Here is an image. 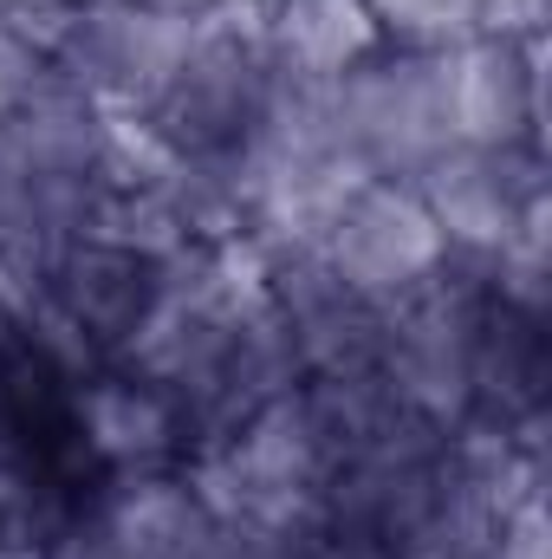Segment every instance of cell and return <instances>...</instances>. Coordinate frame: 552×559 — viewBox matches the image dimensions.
I'll list each match as a JSON object with an SVG mask.
<instances>
[{"label": "cell", "instance_id": "6da1fadb", "mask_svg": "<svg viewBox=\"0 0 552 559\" xmlns=\"http://www.w3.org/2000/svg\"><path fill=\"white\" fill-rule=\"evenodd\" d=\"M332 98H338L345 150L371 176L410 182L435 150L455 143L448 138V111H442V66H435V52L397 46V59H364V66H351L332 85Z\"/></svg>", "mask_w": 552, "mask_h": 559}, {"label": "cell", "instance_id": "7a4b0ae2", "mask_svg": "<svg viewBox=\"0 0 552 559\" xmlns=\"http://www.w3.org/2000/svg\"><path fill=\"white\" fill-rule=\"evenodd\" d=\"M319 261L345 280L358 299L397 306L410 286H422V280L448 261V241H442L435 215L422 209V195H416L410 182L364 176L345 195V209L332 215Z\"/></svg>", "mask_w": 552, "mask_h": 559}, {"label": "cell", "instance_id": "3957f363", "mask_svg": "<svg viewBox=\"0 0 552 559\" xmlns=\"http://www.w3.org/2000/svg\"><path fill=\"white\" fill-rule=\"evenodd\" d=\"M422 209L435 215L442 241L455 254H501L520 228V215L547 195L540 189V143H448L410 176Z\"/></svg>", "mask_w": 552, "mask_h": 559}, {"label": "cell", "instance_id": "277c9868", "mask_svg": "<svg viewBox=\"0 0 552 559\" xmlns=\"http://www.w3.org/2000/svg\"><path fill=\"white\" fill-rule=\"evenodd\" d=\"M448 138L507 150L540 143V39L520 33H468L435 52Z\"/></svg>", "mask_w": 552, "mask_h": 559}, {"label": "cell", "instance_id": "5b68a950", "mask_svg": "<svg viewBox=\"0 0 552 559\" xmlns=\"http://www.w3.org/2000/svg\"><path fill=\"white\" fill-rule=\"evenodd\" d=\"M65 429L79 436V455L111 475H163V468H176V455L189 442L182 404L118 365H98L92 378L72 384Z\"/></svg>", "mask_w": 552, "mask_h": 559}, {"label": "cell", "instance_id": "8992f818", "mask_svg": "<svg viewBox=\"0 0 552 559\" xmlns=\"http://www.w3.org/2000/svg\"><path fill=\"white\" fill-rule=\"evenodd\" d=\"M254 20H261L267 59L286 79H312V85L345 79L384 46V26L364 0H254Z\"/></svg>", "mask_w": 552, "mask_h": 559}, {"label": "cell", "instance_id": "52a82bcc", "mask_svg": "<svg viewBox=\"0 0 552 559\" xmlns=\"http://www.w3.org/2000/svg\"><path fill=\"white\" fill-rule=\"evenodd\" d=\"M494 559H547V508H540V495H527V501L507 514Z\"/></svg>", "mask_w": 552, "mask_h": 559}]
</instances>
